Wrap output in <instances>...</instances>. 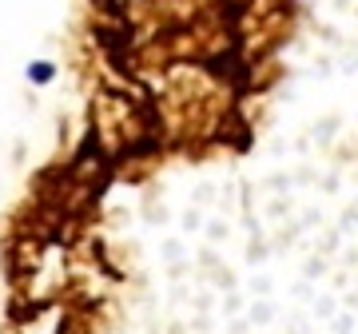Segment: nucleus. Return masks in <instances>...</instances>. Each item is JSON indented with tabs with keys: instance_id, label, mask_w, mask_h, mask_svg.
<instances>
[{
	"instance_id": "nucleus-1",
	"label": "nucleus",
	"mask_w": 358,
	"mask_h": 334,
	"mask_svg": "<svg viewBox=\"0 0 358 334\" xmlns=\"http://www.w3.org/2000/svg\"><path fill=\"white\" fill-rule=\"evenodd\" d=\"M28 80H32V84H52V80H56V64H52V60H32V64H28Z\"/></svg>"
}]
</instances>
